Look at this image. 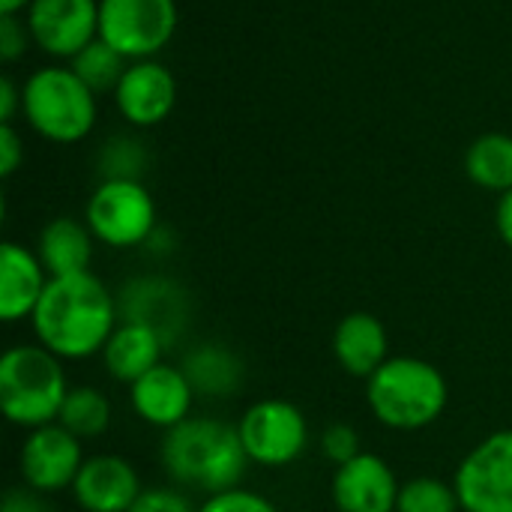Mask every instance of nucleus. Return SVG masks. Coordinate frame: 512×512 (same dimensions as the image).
<instances>
[{"mask_svg":"<svg viewBox=\"0 0 512 512\" xmlns=\"http://www.w3.org/2000/svg\"><path fill=\"white\" fill-rule=\"evenodd\" d=\"M399 489L402 483L390 462L363 450L357 459L333 471L330 498L336 512H396Z\"/></svg>","mask_w":512,"mask_h":512,"instance_id":"13","label":"nucleus"},{"mask_svg":"<svg viewBox=\"0 0 512 512\" xmlns=\"http://www.w3.org/2000/svg\"><path fill=\"white\" fill-rule=\"evenodd\" d=\"M129 512H198V507H192V501L183 489L147 486L138 495V501L129 507Z\"/></svg>","mask_w":512,"mask_h":512,"instance_id":"28","label":"nucleus"},{"mask_svg":"<svg viewBox=\"0 0 512 512\" xmlns=\"http://www.w3.org/2000/svg\"><path fill=\"white\" fill-rule=\"evenodd\" d=\"M198 512H279V507L270 498H264V495H258L252 489L237 486V489H228V492L204 498V504L198 507Z\"/></svg>","mask_w":512,"mask_h":512,"instance_id":"27","label":"nucleus"},{"mask_svg":"<svg viewBox=\"0 0 512 512\" xmlns=\"http://www.w3.org/2000/svg\"><path fill=\"white\" fill-rule=\"evenodd\" d=\"M30 42H33V36H30L27 21H21L18 15H3L0 12V57L6 63H12L27 51Z\"/></svg>","mask_w":512,"mask_h":512,"instance_id":"29","label":"nucleus"},{"mask_svg":"<svg viewBox=\"0 0 512 512\" xmlns=\"http://www.w3.org/2000/svg\"><path fill=\"white\" fill-rule=\"evenodd\" d=\"M114 102L132 126L150 129V126H159L162 120H168V114L174 111L177 81L162 63L135 60L126 66V72L114 90Z\"/></svg>","mask_w":512,"mask_h":512,"instance_id":"16","label":"nucleus"},{"mask_svg":"<svg viewBox=\"0 0 512 512\" xmlns=\"http://www.w3.org/2000/svg\"><path fill=\"white\" fill-rule=\"evenodd\" d=\"M21 108V90L12 78H0V123H12L15 111Z\"/></svg>","mask_w":512,"mask_h":512,"instance_id":"32","label":"nucleus"},{"mask_svg":"<svg viewBox=\"0 0 512 512\" xmlns=\"http://www.w3.org/2000/svg\"><path fill=\"white\" fill-rule=\"evenodd\" d=\"M21 111L36 135L75 144L96 126V93L69 66H45L24 81Z\"/></svg>","mask_w":512,"mask_h":512,"instance_id":"5","label":"nucleus"},{"mask_svg":"<svg viewBox=\"0 0 512 512\" xmlns=\"http://www.w3.org/2000/svg\"><path fill=\"white\" fill-rule=\"evenodd\" d=\"M174 0H99V39L126 60H153L177 33Z\"/></svg>","mask_w":512,"mask_h":512,"instance_id":"8","label":"nucleus"},{"mask_svg":"<svg viewBox=\"0 0 512 512\" xmlns=\"http://www.w3.org/2000/svg\"><path fill=\"white\" fill-rule=\"evenodd\" d=\"M24 162V141L12 123H0V177H12Z\"/></svg>","mask_w":512,"mask_h":512,"instance_id":"31","label":"nucleus"},{"mask_svg":"<svg viewBox=\"0 0 512 512\" xmlns=\"http://www.w3.org/2000/svg\"><path fill=\"white\" fill-rule=\"evenodd\" d=\"M117 324V294H111L93 270L51 279L30 315L33 342L57 354L63 363L99 357Z\"/></svg>","mask_w":512,"mask_h":512,"instance_id":"1","label":"nucleus"},{"mask_svg":"<svg viewBox=\"0 0 512 512\" xmlns=\"http://www.w3.org/2000/svg\"><path fill=\"white\" fill-rule=\"evenodd\" d=\"M237 432L252 465L279 471L294 465L309 447V420L288 399H258L240 420Z\"/></svg>","mask_w":512,"mask_h":512,"instance_id":"7","label":"nucleus"},{"mask_svg":"<svg viewBox=\"0 0 512 512\" xmlns=\"http://www.w3.org/2000/svg\"><path fill=\"white\" fill-rule=\"evenodd\" d=\"M33 0H0V12L3 15H18V12H27Z\"/></svg>","mask_w":512,"mask_h":512,"instance_id":"34","label":"nucleus"},{"mask_svg":"<svg viewBox=\"0 0 512 512\" xmlns=\"http://www.w3.org/2000/svg\"><path fill=\"white\" fill-rule=\"evenodd\" d=\"M495 228L504 240V246L512 252V189L498 198V210H495Z\"/></svg>","mask_w":512,"mask_h":512,"instance_id":"33","label":"nucleus"},{"mask_svg":"<svg viewBox=\"0 0 512 512\" xmlns=\"http://www.w3.org/2000/svg\"><path fill=\"white\" fill-rule=\"evenodd\" d=\"M120 321H138L153 327L168 345L183 333L189 318V294L165 276H141L123 285L117 294Z\"/></svg>","mask_w":512,"mask_h":512,"instance_id":"15","label":"nucleus"},{"mask_svg":"<svg viewBox=\"0 0 512 512\" xmlns=\"http://www.w3.org/2000/svg\"><path fill=\"white\" fill-rule=\"evenodd\" d=\"M396 512H462L456 486L438 477H414L399 489Z\"/></svg>","mask_w":512,"mask_h":512,"instance_id":"25","label":"nucleus"},{"mask_svg":"<svg viewBox=\"0 0 512 512\" xmlns=\"http://www.w3.org/2000/svg\"><path fill=\"white\" fill-rule=\"evenodd\" d=\"M321 453H324V459L333 465V468H339V465H348L351 459H357L360 453H363V447H360V432L354 429V426H348V423H330L324 432H321Z\"/></svg>","mask_w":512,"mask_h":512,"instance_id":"26","label":"nucleus"},{"mask_svg":"<svg viewBox=\"0 0 512 512\" xmlns=\"http://www.w3.org/2000/svg\"><path fill=\"white\" fill-rule=\"evenodd\" d=\"M84 222L102 246H147L156 234V201L141 180H102L87 198Z\"/></svg>","mask_w":512,"mask_h":512,"instance_id":"6","label":"nucleus"},{"mask_svg":"<svg viewBox=\"0 0 512 512\" xmlns=\"http://www.w3.org/2000/svg\"><path fill=\"white\" fill-rule=\"evenodd\" d=\"M165 348L168 342L153 327L138 324V321H120L99 357H102L105 372L114 381L129 387L162 363Z\"/></svg>","mask_w":512,"mask_h":512,"instance_id":"19","label":"nucleus"},{"mask_svg":"<svg viewBox=\"0 0 512 512\" xmlns=\"http://www.w3.org/2000/svg\"><path fill=\"white\" fill-rule=\"evenodd\" d=\"M468 180L486 192H510L512 189V135L486 132L471 141L465 153Z\"/></svg>","mask_w":512,"mask_h":512,"instance_id":"22","label":"nucleus"},{"mask_svg":"<svg viewBox=\"0 0 512 512\" xmlns=\"http://www.w3.org/2000/svg\"><path fill=\"white\" fill-rule=\"evenodd\" d=\"M195 399H198V393H195L192 381L186 378L183 366H174L165 360L156 369H150L144 378L129 384L132 414L141 423L162 429V432L186 423L192 417Z\"/></svg>","mask_w":512,"mask_h":512,"instance_id":"14","label":"nucleus"},{"mask_svg":"<svg viewBox=\"0 0 512 512\" xmlns=\"http://www.w3.org/2000/svg\"><path fill=\"white\" fill-rule=\"evenodd\" d=\"M180 366L192 381L195 393L207 399H228L243 384V360L216 342H201L189 348Z\"/></svg>","mask_w":512,"mask_h":512,"instance_id":"21","label":"nucleus"},{"mask_svg":"<svg viewBox=\"0 0 512 512\" xmlns=\"http://www.w3.org/2000/svg\"><path fill=\"white\" fill-rule=\"evenodd\" d=\"M33 45L51 57H75L99 39V0H33L24 15Z\"/></svg>","mask_w":512,"mask_h":512,"instance_id":"11","label":"nucleus"},{"mask_svg":"<svg viewBox=\"0 0 512 512\" xmlns=\"http://www.w3.org/2000/svg\"><path fill=\"white\" fill-rule=\"evenodd\" d=\"M48 282L51 276L39 261L36 249L6 240L0 246V321L3 324L30 321Z\"/></svg>","mask_w":512,"mask_h":512,"instance_id":"17","label":"nucleus"},{"mask_svg":"<svg viewBox=\"0 0 512 512\" xmlns=\"http://www.w3.org/2000/svg\"><path fill=\"white\" fill-rule=\"evenodd\" d=\"M0 512H57L51 498L27 489V486H15V489H6L3 495V504H0Z\"/></svg>","mask_w":512,"mask_h":512,"instance_id":"30","label":"nucleus"},{"mask_svg":"<svg viewBox=\"0 0 512 512\" xmlns=\"http://www.w3.org/2000/svg\"><path fill=\"white\" fill-rule=\"evenodd\" d=\"M333 357L351 375L369 381L390 360V336L378 315L351 312L333 330Z\"/></svg>","mask_w":512,"mask_h":512,"instance_id":"18","label":"nucleus"},{"mask_svg":"<svg viewBox=\"0 0 512 512\" xmlns=\"http://www.w3.org/2000/svg\"><path fill=\"white\" fill-rule=\"evenodd\" d=\"M84 441L66 432L60 423H48L30 429L18 450V474L21 483L45 498L69 492L81 465H84Z\"/></svg>","mask_w":512,"mask_h":512,"instance_id":"10","label":"nucleus"},{"mask_svg":"<svg viewBox=\"0 0 512 512\" xmlns=\"http://www.w3.org/2000/svg\"><path fill=\"white\" fill-rule=\"evenodd\" d=\"M69 492L81 512H129L144 486L138 468L126 456L93 453L84 459Z\"/></svg>","mask_w":512,"mask_h":512,"instance_id":"12","label":"nucleus"},{"mask_svg":"<svg viewBox=\"0 0 512 512\" xmlns=\"http://www.w3.org/2000/svg\"><path fill=\"white\" fill-rule=\"evenodd\" d=\"M453 486L462 512H512V429L477 441L456 465Z\"/></svg>","mask_w":512,"mask_h":512,"instance_id":"9","label":"nucleus"},{"mask_svg":"<svg viewBox=\"0 0 512 512\" xmlns=\"http://www.w3.org/2000/svg\"><path fill=\"white\" fill-rule=\"evenodd\" d=\"M93 249L96 237L87 228V222L72 219V216H57L51 219L36 240V255L45 264L48 276H75L87 273L93 264Z\"/></svg>","mask_w":512,"mask_h":512,"instance_id":"20","label":"nucleus"},{"mask_svg":"<svg viewBox=\"0 0 512 512\" xmlns=\"http://www.w3.org/2000/svg\"><path fill=\"white\" fill-rule=\"evenodd\" d=\"M366 405L384 429L423 432L444 417L450 384L435 363L402 354L366 381Z\"/></svg>","mask_w":512,"mask_h":512,"instance_id":"3","label":"nucleus"},{"mask_svg":"<svg viewBox=\"0 0 512 512\" xmlns=\"http://www.w3.org/2000/svg\"><path fill=\"white\" fill-rule=\"evenodd\" d=\"M96 96L99 93H114L123 72H126V57L120 51H114L105 39H93L87 48H81L75 57H72V66H69Z\"/></svg>","mask_w":512,"mask_h":512,"instance_id":"24","label":"nucleus"},{"mask_svg":"<svg viewBox=\"0 0 512 512\" xmlns=\"http://www.w3.org/2000/svg\"><path fill=\"white\" fill-rule=\"evenodd\" d=\"M159 462L174 486L195 489L201 495H219L237 489L252 465L237 423L216 417H189L186 423L162 432Z\"/></svg>","mask_w":512,"mask_h":512,"instance_id":"2","label":"nucleus"},{"mask_svg":"<svg viewBox=\"0 0 512 512\" xmlns=\"http://www.w3.org/2000/svg\"><path fill=\"white\" fill-rule=\"evenodd\" d=\"M69 387L63 360L39 342L9 345L0 357V411L24 432L57 423Z\"/></svg>","mask_w":512,"mask_h":512,"instance_id":"4","label":"nucleus"},{"mask_svg":"<svg viewBox=\"0 0 512 512\" xmlns=\"http://www.w3.org/2000/svg\"><path fill=\"white\" fill-rule=\"evenodd\" d=\"M57 423L66 432H72L78 441H93V438L105 435L111 426V402L93 384H72L63 399Z\"/></svg>","mask_w":512,"mask_h":512,"instance_id":"23","label":"nucleus"}]
</instances>
